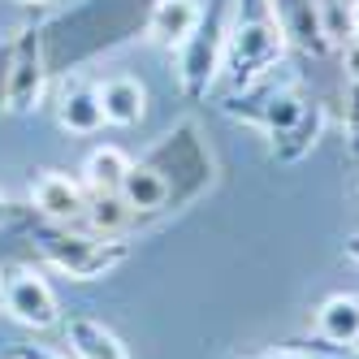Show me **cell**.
<instances>
[{
  "label": "cell",
  "mask_w": 359,
  "mask_h": 359,
  "mask_svg": "<svg viewBox=\"0 0 359 359\" xmlns=\"http://www.w3.org/2000/svg\"><path fill=\"white\" fill-rule=\"evenodd\" d=\"M260 359H312V355H299V351H269Z\"/></svg>",
  "instance_id": "ffe728a7"
},
{
  "label": "cell",
  "mask_w": 359,
  "mask_h": 359,
  "mask_svg": "<svg viewBox=\"0 0 359 359\" xmlns=\"http://www.w3.org/2000/svg\"><path fill=\"white\" fill-rule=\"evenodd\" d=\"M229 27H234V0H225L221 13L208 22L203 13L199 31L177 48V79H182L187 95H203L212 87V79L225 69V43H229Z\"/></svg>",
  "instance_id": "3957f363"
},
{
  "label": "cell",
  "mask_w": 359,
  "mask_h": 359,
  "mask_svg": "<svg viewBox=\"0 0 359 359\" xmlns=\"http://www.w3.org/2000/svg\"><path fill=\"white\" fill-rule=\"evenodd\" d=\"M0 303H5V312L27 329H53L61 320L57 294L35 269H9L0 277Z\"/></svg>",
  "instance_id": "277c9868"
},
{
  "label": "cell",
  "mask_w": 359,
  "mask_h": 359,
  "mask_svg": "<svg viewBox=\"0 0 359 359\" xmlns=\"http://www.w3.org/2000/svg\"><path fill=\"white\" fill-rule=\"evenodd\" d=\"M100 109H104V126H139L147 117V87L135 74H113L100 83Z\"/></svg>",
  "instance_id": "30bf717a"
},
{
  "label": "cell",
  "mask_w": 359,
  "mask_h": 359,
  "mask_svg": "<svg viewBox=\"0 0 359 359\" xmlns=\"http://www.w3.org/2000/svg\"><path fill=\"white\" fill-rule=\"evenodd\" d=\"M130 217H135V212L126 208V199H121L117 191H91V195H87V212H83V221L95 229L100 238H117Z\"/></svg>",
  "instance_id": "9a60e30c"
},
{
  "label": "cell",
  "mask_w": 359,
  "mask_h": 359,
  "mask_svg": "<svg viewBox=\"0 0 359 359\" xmlns=\"http://www.w3.org/2000/svg\"><path fill=\"white\" fill-rule=\"evenodd\" d=\"M13 359H65V355L48 351V346H13Z\"/></svg>",
  "instance_id": "d6986e66"
},
{
  "label": "cell",
  "mask_w": 359,
  "mask_h": 359,
  "mask_svg": "<svg viewBox=\"0 0 359 359\" xmlns=\"http://www.w3.org/2000/svg\"><path fill=\"white\" fill-rule=\"evenodd\" d=\"M5 217H9V208H5V199H0V225H5Z\"/></svg>",
  "instance_id": "7402d4cb"
},
{
  "label": "cell",
  "mask_w": 359,
  "mask_h": 359,
  "mask_svg": "<svg viewBox=\"0 0 359 359\" xmlns=\"http://www.w3.org/2000/svg\"><path fill=\"white\" fill-rule=\"evenodd\" d=\"M117 195L126 199V208H130V212H156V208H165V203H169L173 182H169L156 165H130V169H126V177H121V191Z\"/></svg>",
  "instance_id": "8fae6325"
},
{
  "label": "cell",
  "mask_w": 359,
  "mask_h": 359,
  "mask_svg": "<svg viewBox=\"0 0 359 359\" xmlns=\"http://www.w3.org/2000/svg\"><path fill=\"white\" fill-rule=\"evenodd\" d=\"M346 139H351V151L359 156V79H351L346 87Z\"/></svg>",
  "instance_id": "ac0fdd59"
},
{
  "label": "cell",
  "mask_w": 359,
  "mask_h": 359,
  "mask_svg": "<svg viewBox=\"0 0 359 359\" xmlns=\"http://www.w3.org/2000/svg\"><path fill=\"white\" fill-rule=\"evenodd\" d=\"M303 113H307V100H303L294 87L269 91L260 104H251V109H229V117H243V121H251V126H260V130L273 135V139H281L290 126H299Z\"/></svg>",
  "instance_id": "ba28073f"
},
{
  "label": "cell",
  "mask_w": 359,
  "mask_h": 359,
  "mask_svg": "<svg viewBox=\"0 0 359 359\" xmlns=\"http://www.w3.org/2000/svg\"><path fill=\"white\" fill-rule=\"evenodd\" d=\"M43 260L53 264L57 273H65L69 281H95L109 277L117 264H126V247L121 238H95V234H69V229H48L39 238Z\"/></svg>",
  "instance_id": "7a4b0ae2"
},
{
  "label": "cell",
  "mask_w": 359,
  "mask_h": 359,
  "mask_svg": "<svg viewBox=\"0 0 359 359\" xmlns=\"http://www.w3.org/2000/svg\"><path fill=\"white\" fill-rule=\"evenodd\" d=\"M286 48V31H281L277 5H243L234 0V27H229V43H225V69L238 87L255 83L260 74H269V65L281 57Z\"/></svg>",
  "instance_id": "6da1fadb"
},
{
  "label": "cell",
  "mask_w": 359,
  "mask_h": 359,
  "mask_svg": "<svg viewBox=\"0 0 359 359\" xmlns=\"http://www.w3.org/2000/svg\"><path fill=\"white\" fill-rule=\"evenodd\" d=\"M57 121L69 135H95L104 126V109H100V87L87 79H65L61 100H57Z\"/></svg>",
  "instance_id": "9c48e42d"
},
{
  "label": "cell",
  "mask_w": 359,
  "mask_h": 359,
  "mask_svg": "<svg viewBox=\"0 0 359 359\" xmlns=\"http://www.w3.org/2000/svg\"><path fill=\"white\" fill-rule=\"evenodd\" d=\"M43 83H48V74H43V43H39V35L27 31V35L18 39L13 57H9V74H5V109H9V113H31V109H39Z\"/></svg>",
  "instance_id": "5b68a950"
},
{
  "label": "cell",
  "mask_w": 359,
  "mask_h": 359,
  "mask_svg": "<svg viewBox=\"0 0 359 359\" xmlns=\"http://www.w3.org/2000/svg\"><path fill=\"white\" fill-rule=\"evenodd\" d=\"M31 203H35L48 221L69 225V221H83V212H87V191H83V182H74V177H65L57 169H43L35 177V187H31Z\"/></svg>",
  "instance_id": "8992f818"
},
{
  "label": "cell",
  "mask_w": 359,
  "mask_h": 359,
  "mask_svg": "<svg viewBox=\"0 0 359 359\" xmlns=\"http://www.w3.org/2000/svg\"><path fill=\"white\" fill-rule=\"evenodd\" d=\"M281 31H286V39L303 43L307 53H325L329 48L325 22H320V0H286L281 5Z\"/></svg>",
  "instance_id": "4fadbf2b"
},
{
  "label": "cell",
  "mask_w": 359,
  "mask_h": 359,
  "mask_svg": "<svg viewBox=\"0 0 359 359\" xmlns=\"http://www.w3.org/2000/svg\"><path fill=\"white\" fill-rule=\"evenodd\" d=\"M316 333L325 342H338V346H355L359 338V294H333L320 303L316 312Z\"/></svg>",
  "instance_id": "5bb4252c"
},
{
  "label": "cell",
  "mask_w": 359,
  "mask_h": 359,
  "mask_svg": "<svg viewBox=\"0 0 359 359\" xmlns=\"http://www.w3.org/2000/svg\"><path fill=\"white\" fill-rule=\"evenodd\" d=\"M316 135H320V109H307V113L299 117V126H290V130L277 139V143H286V147L277 151V161H299L303 151L316 143ZM277 143H273V147H277Z\"/></svg>",
  "instance_id": "e0dca14e"
},
{
  "label": "cell",
  "mask_w": 359,
  "mask_h": 359,
  "mask_svg": "<svg viewBox=\"0 0 359 359\" xmlns=\"http://www.w3.org/2000/svg\"><path fill=\"white\" fill-rule=\"evenodd\" d=\"M355 351H359V338H355Z\"/></svg>",
  "instance_id": "cb8c5ba5"
},
{
  "label": "cell",
  "mask_w": 359,
  "mask_h": 359,
  "mask_svg": "<svg viewBox=\"0 0 359 359\" xmlns=\"http://www.w3.org/2000/svg\"><path fill=\"white\" fill-rule=\"evenodd\" d=\"M22 5H48V0H22Z\"/></svg>",
  "instance_id": "603a6c76"
},
{
  "label": "cell",
  "mask_w": 359,
  "mask_h": 359,
  "mask_svg": "<svg viewBox=\"0 0 359 359\" xmlns=\"http://www.w3.org/2000/svg\"><path fill=\"white\" fill-rule=\"evenodd\" d=\"M130 165L135 161L121 147H95L83 165V182H87V191H121V177Z\"/></svg>",
  "instance_id": "2e32d148"
},
{
  "label": "cell",
  "mask_w": 359,
  "mask_h": 359,
  "mask_svg": "<svg viewBox=\"0 0 359 359\" xmlns=\"http://www.w3.org/2000/svg\"><path fill=\"white\" fill-rule=\"evenodd\" d=\"M203 22V5L199 0H156L147 13V39L156 48H169V53H177Z\"/></svg>",
  "instance_id": "52a82bcc"
},
{
  "label": "cell",
  "mask_w": 359,
  "mask_h": 359,
  "mask_svg": "<svg viewBox=\"0 0 359 359\" xmlns=\"http://www.w3.org/2000/svg\"><path fill=\"white\" fill-rule=\"evenodd\" d=\"M65 342H69L74 359H130L113 329H104L100 320H87V316L65 325Z\"/></svg>",
  "instance_id": "7c38bea8"
},
{
  "label": "cell",
  "mask_w": 359,
  "mask_h": 359,
  "mask_svg": "<svg viewBox=\"0 0 359 359\" xmlns=\"http://www.w3.org/2000/svg\"><path fill=\"white\" fill-rule=\"evenodd\" d=\"M346 260H355V264H359V234H355V238H346Z\"/></svg>",
  "instance_id": "44dd1931"
}]
</instances>
